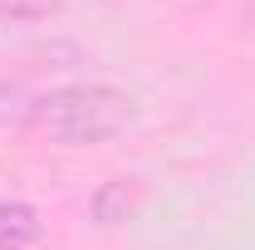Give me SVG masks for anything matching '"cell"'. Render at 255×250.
Masks as SVG:
<instances>
[{
  "label": "cell",
  "mask_w": 255,
  "mask_h": 250,
  "mask_svg": "<svg viewBox=\"0 0 255 250\" xmlns=\"http://www.w3.org/2000/svg\"><path fill=\"white\" fill-rule=\"evenodd\" d=\"M30 118L39 132H49L64 147H89V142H108L128 132L137 118V103L113 84H64L54 94L34 98Z\"/></svg>",
  "instance_id": "cell-1"
},
{
  "label": "cell",
  "mask_w": 255,
  "mask_h": 250,
  "mask_svg": "<svg viewBox=\"0 0 255 250\" xmlns=\"http://www.w3.org/2000/svg\"><path fill=\"white\" fill-rule=\"evenodd\" d=\"M44 236V221L25 201H0V250H30Z\"/></svg>",
  "instance_id": "cell-2"
},
{
  "label": "cell",
  "mask_w": 255,
  "mask_h": 250,
  "mask_svg": "<svg viewBox=\"0 0 255 250\" xmlns=\"http://www.w3.org/2000/svg\"><path fill=\"white\" fill-rule=\"evenodd\" d=\"M10 98H15V94H10V89H0V118L10 113Z\"/></svg>",
  "instance_id": "cell-4"
},
{
  "label": "cell",
  "mask_w": 255,
  "mask_h": 250,
  "mask_svg": "<svg viewBox=\"0 0 255 250\" xmlns=\"http://www.w3.org/2000/svg\"><path fill=\"white\" fill-rule=\"evenodd\" d=\"M59 0H0V20H44Z\"/></svg>",
  "instance_id": "cell-3"
}]
</instances>
